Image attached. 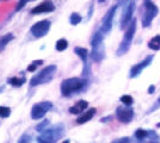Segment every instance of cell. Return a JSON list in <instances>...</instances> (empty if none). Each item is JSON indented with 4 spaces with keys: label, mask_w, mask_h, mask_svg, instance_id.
<instances>
[{
    "label": "cell",
    "mask_w": 160,
    "mask_h": 143,
    "mask_svg": "<svg viewBox=\"0 0 160 143\" xmlns=\"http://www.w3.org/2000/svg\"><path fill=\"white\" fill-rule=\"evenodd\" d=\"M63 136H65V125L63 123H58L42 131L37 137V143H56Z\"/></svg>",
    "instance_id": "1"
},
{
    "label": "cell",
    "mask_w": 160,
    "mask_h": 143,
    "mask_svg": "<svg viewBox=\"0 0 160 143\" xmlns=\"http://www.w3.org/2000/svg\"><path fill=\"white\" fill-rule=\"evenodd\" d=\"M85 86H86V80L80 78H69L63 80L61 83V94L63 97H71L84 89Z\"/></svg>",
    "instance_id": "2"
},
{
    "label": "cell",
    "mask_w": 160,
    "mask_h": 143,
    "mask_svg": "<svg viewBox=\"0 0 160 143\" xmlns=\"http://www.w3.org/2000/svg\"><path fill=\"white\" fill-rule=\"evenodd\" d=\"M56 70H58V67L55 64H49L43 69H41L37 74H35L31 78L30 86L35 87V86H38V85H44V83L50 82L56 74Z\"/></svg>",
    "instance_id": "3"
},
{
    "label": "cell",
    "mask_w": 160,
    "mask_h": 143,
    "mask_svg": "<svg viewBox=\"0 0 160 143\" xmlns=\"http://www.w3.org/2000/svg\"><path fill=\"white\" fill-rule=\"evenodd\" d=\"M135 30H136V21L133 19L132 23L129 24V26H128V30L126 31V34H124V37H123V40H122V42H121L120 47H118V49H117V55H118V56L126 54L128 50H129L130 44H132V42H133L134 35H135Z\"/></svg>",
    "instance_id": "4"
},
{
    "label": "cell",
    "mask_w": 160,
    "mask_h": 143,
    "mask_svg": "<svg viewBox=\"0 0 160 143\" xmlns=\"http://www.w3.org/2000/svg\"><path fill=\"white\" fill-rule=\"evenodd\" d=\"M53 102H41L35 104L31 109V112H30V116L32 119H42L43 117L47 115L50 110L53 109Z\"/></svg>",
    "instance_id": "5"
},
{
    "label": "cell",
    "mask_w": 160,
    "mask_h": 143,
    "mask_svg": "<svg viewBox=\"0 0 160 143\" xmlns=\"http://www.w3.org/2000/svg\"><path fill=\"white\" fill-rule=\"evenodd\" d=\"M145 13L142 17V25L145 27L149 26L151 23L155 18V16L159 12V8L154 5L152 0H145Z\"/></svg>",
    "instance_id": "6"
},
{
    "label": "cell",
    "mask_w": 160,
    "mask_h": 143,
    "mask_svg": "<svg viewBox=\"0 0 160 143\" xmlns=\"http://www.w3.org/2000/svg\"><path fill=\"white\" fill-rule=\"evenodd\" d=\"M50 21H48V19H43V21H37L36 24H33L31 29H30V32L32 34L33 37H36V38H42V37H44L49 32V30H50Z\"/></svg>",
    "instance_id": "7"
},
{
    "label": "cell",
    "mask_w": 160,
    "mask_h": 143,
    "mask_svg": "<svg viewBox=\"0 0 160 143\" xmlns=\"http://www.w3.org/2000/svg\"><path fill=\"white\" fill-rule=\"evenodd\" d=\"M117 10V5L112 6L109 11L107 12V14L104 16L103 18V21H102V32L103 34H109L111 31V27H112V23H113V17H115V12Z\"/></svg>",
    "instance_id": "8"
},
{
    "label": "cell",
    "mask_w": 160,
    "mask_h": 143,
    "mask_svg": "<svg viewBox=\"0 0 160 143\" xmlns=\"http://www.w3.org/2000/svg\"><path fill=\"white\" fill-rule=\"evenodd\" d=\"M153 59H154V55H149V56H147L146 59H145L142 62H140V63H138V64L133 66L132 69H130L129 76H130V78H136L138 75H140L141 73H142V70L146 68L147 66H149V64L152 63Z\"/></svg>",
    "instance_id": "9"
},
{
    "label": "cell",
    "mask_w": 160,
    "mask_h": 143,
    "mask_svg": "<svg viewBox=\"0 0 160 143\" xmlns=\"http://www.w3.org/2000/svg\"><path fill=\"white\" fill-rule=\"evenodd\" d=\"M134 11H135V2H134V1L128 2L126 10L123 11V14H122V19H121V29H124L127 25H129V24L132 23L130 19L133 18Z\"/></svg>",
    "instance_id": "10"
},
{
    "label": "cell",
    "mask_w": 160,
    "mask_h": 143,
    "mask_svg": "<svg viewBox=\"0 0 160 143\" xmlns=\"http://www.w3.org/2000/svg\"><path fill=\"white\" fill-rule=\"evenodd\" d=\"M54 10H55V5H54L52 1L46 0V1H43L42 4H40V5H37V6L33 7L30 12H31V14L50 13V12H53Z\"/></svg>",
    "instance_id": "11"
},
{
    "label": "cell",
    "mask_w": 160,
    "mask_h": 143,
    "mask_svg": "<svg viewBox=\"0 0 160 143\" xmlns=\"http://www.w3.org/2000/svg\"><path fill=\"white\" fill-rule=\"evenodd\" d=\"M116 116L122 123H129L134 117V111L130 107H118L116 110Z\"/></svg>",
    "instance_id": "12"
},
{
    "label": "cell",
    "mask_w": 160,
    "mask_h": 143,
    "mask_svg": "<svg viewBox=\"0 0 160 143\" xmlns=\"http://www.w3.org/2000/svg\"><path fill=\"white\" fill-rule=\"evenodd\" d=\"M105 56V53H104V43L100 44L98 47L92 48V51H91V59L96 62H100Z\"/></svg>",
    "instance_id": "13"
},
{
    "label": "cell",
    "mask_w": 160,
    "mask_h": 143,
    "mask_svg": "<svg viewBox=\"0 0 160 143\" xmlns=\"http://www.w3.org/2000/svg\"><path fill=\"white\" fill-rule=\"evenodd\" d=\"M88 106V102L86 100H79L78 102H75L72 107H69V112L72 115H80L84 110L87 109Z\"/></svg>",
    "instance_id": "14"
},
{
    "label": "cell",
    "mask_w": 160,
    "mask_h": 143,
    "mask_svg": "<svg viewBox=\"0 0 160 143\" xmlns=\"http://www.w3.org/2000/svg\"><path fill=\"white\" fill-rule=\"evenodd\" d=\"M94 115H96V109L87 110L85 113H82V115L77 119V123H78V124H84V123L88 122L90 119H92Z\"/></svg>",
    "instance_id": "15"
},
{
    "label": "cell",
    "mask_w": 160,
    "mask_h": 143,
    "mask_svg": "<svg viewBox=\"0 0 160 143\" xmlns=\"http://www.w3.org/2000/svg\"><path fill=\"white\" fill-rule=\"evenodd\" d=\"M14 38L13 34H5L0 37V51H2L6 45Z\"/></svg>",
    "instance_id": "16"
},
{
    "label": "cell",
    "mask_w": 160,
    "mask_h": 143,
    "mask_svg": "<svg viewBox=\"0 0 160 143\" xmlns=\"http://www.w3.org/2000/svg\"><path fill=\"white\" fill-rule=\"evenodd\" d=\"M74 53L79 56L80 59L82 60L84 63H86L87 61V56H88V50L86 48H82V47H77L74 49Z\"/></svg>",
    "instance_id": "17"
},
{
    "label": "cell",
    "mask_w": 160,
    "mask_h": 143,
    "mask_svg": "<svg viewBox=\"0 0 160 143\" xmlns=\"http://www.w3.org/2000/svg\"><path fill=\"white\" fill-rule=\"evenodd\" d=\"M7 82H8L11 86H13V87H20V86H23V85L25 83V78H24V76H23V78L13 76V78L7 79Z\"/></svg>",
    "instance_id": "18"
},
{
    "label": "cell",
    "mask_w": 160,
    "mask_h": 143,
    "mask_svg": "<svg viewBox=\"0 0 160 143\" xmlns=\"http://www.w3.org/2000/svg\"><path fill=\"white\" fill-rule=\"evenodd\" d=\"M67 47H68V42L67 40L65 38H61L59 41L56 42V44H55V49L58 50V51H63V50H66Z\"/></svg>",
    "instance_id": "19"
},
{
    "label": "cell",
    "mask_w": 160,
    "mask_h": 143,
    "mask_svg": "<svg viewBox=\"0 0 160 143\" xmlns=\"http://www.w3.org/2000/svg\"><path fill=\"white\" fill-rule=\"evenodd\" d=\"M42 64H43V60H36V61H33L32 63H30V64L28 66V68H27L28 72H31V73H32V72H35V70L38 68L40 66H42Z\"/></svg>",
    "instance_id": "20"
},
{
    "label": "cell",
    "mask_w": 160,
    "mask_h": 143,
    "mask_svg": "<svg viewBox=\"0 0 160 143\" xmlns=\"http://www.w3.org/2000/svg\"><path fill=\"white\" fill-rule=\"evenodd\" d=\"M69 21H71V24L72 25H78L80 21H81V16L79 13H72L71 14V17H69Z\"/></svg>",
    "instance_id": "21"
},
{
    "label": "cell",
    "mask_w": 160,
    "mask_h": 143,
    "mask_svg": "<svg viewBox=\"0 0 160 143\" xmlns=\"http://www.w3.org/2000/svg\"><path fill=\"white\" fill-rule=\"evenodd\" d=\"M148 135H149V132L143 129H138L135 131V137H136L138 140H143V138H146Z\"/></svg>",
    "instance_id": "22"
},
{
    "label": "cell",
    "mask_w": 160,
    "mask_h": 143,
    "mask_svg": "<svg viewBox=\"0 0 160 143\" xmlns=\"http://www.w3.org/2000/svg\"><path fill=\"white\" fill-rule=\"evenodd\" d=\"M11 115V109L7 106H0V117L1 118H7Z\"/></svg>",
    "instance_id": "23"
},
{
    "label": "cell",
    "mask_w": 160,
    "mask_h": 143,
    "mask_svg": "<svg viewBox=\"0 0 160 143\" xmlns=\"http://www.w3.org/2000/svg\"><path fill=\"white\" fill-rule=\"evenodd\" d=\"M47 125H49V121H48V119H43V122H41L40 124L36 126V130L42 132V131H44V130L47 129Z\"/></svg>",
    "instance_id": "24"
},
{
    "label": "cell",
    "mask_w": 160,
    "mask_h": 143,
    "mask_svg": "<svg viewBox=\"0 0 160 143\" xmlns=\"http://www.w3.org/2000/svg\"><path fill=\"white\" fill-rule=\"evenodd\" d=\"M121 102H123L124 105H132L134 102V100H133V97H130V95H122L121 97Z\"/></svg>",
    "instance_id": "25"
},
{
    "label": "cell",
    "mask_w": 160,
    "mask_h": 143,
    "mask_svg": "<svg viewBox=\"0 0 160 143\" xmlns=\"http://www.w3.org/2000/svg\"><path fill=\"white\" fill-rule=\"evenodd\" d=\"M30 142H31V137L29 136L28 134H24L19 138V141H18V143H30Z\"/></svg>",
    "instance_id": "26"
},
{
    "label": "cell",
    "mask_w": 160,
    "mask_h": 143,
    "mask_svg": "<svg viewBox=\"0 0 160 143\" xmlns=\"http://www.w3.org/2000/svg\"><path fill=\"white\" fill-rule=\"evenodd\" d=\"M30 1H35V0H19V2L17 4V11H19L20 8H23V7L25 6L28 2H30Z\"/></svg>",
    "instance_id": "27"
},
{
    "label": "cell",
    "mask_w": 160,
    "mask_h": 143,
    "mask_svg": "<svg viewBox=\"0 0 160 143\" xmlns=\"http://www.w3.org/2000/svg\"><path fill=\"white\" fill-rule=\"evenodd\" d=\"M111 143H130V138L129 137H122V138H117L112 141Z\"/></svg>",
    "instance_id": "28"
},
{
    "label": "cell",
    "mask_w": 160,
    "mask_h": 143,
    "mask_svg": "<svg viewBox=\"0 0 160 143\" xmlns=\"http://www.w3.org/2000/svg\"><path fill=\"white\" fill-rule=\"evenodd\" d=\"M151 42H154V43H157V44H159V45H160V35H158V36H154L153 38L151 40Z\"/></svg>",
    "instance_id": "29"
},
{
    "label": "cell",
    "mask_w": 160,
    "mask_h": 143,
    "mask_svg": "<svg viewBox=\"0 0 160 143\" xmlns=\"http://www.w3.org/2000/svg\"><path fill=\"white\" fill-rule=\"evenodd\" d=\"M154 89H155V87H154L153 85H152V86H149V88H148V93H151V94L154 93Z\"/></svg>",
    "instance_id": "30"
},
{
    "label": "cell",
    "mask_w": 160,
    "mask_h": 143,
    "mask_svg": "<svg viewBox=\"0 0 160 143\" xmlns=\"http://www.w3.org/2000/svg\"><path fill=\"white\" fill-rule=\"evenodd\" d=\"M128 0H120V5H122V4H124V2H127Z\"/></svg>",
    "instance_id": "31"
},
{
    "label": "cell",
    "mask_w": 160,
    "mask_h": 143,
    "mask_svg": "<svg viewBox=\"0 0 160 143\" xmlns=\"http://www.w3.org/2000/svg\"><path fill=\"white\" fill-rule=\"evenodd\" d=\"M62 143H69V141H68V140H66V141H63Z\"/></svg>",
    "instance_id": "32"
},
{
    "label": "cell",
    "mask_w": 160,
    "mask_h": 143,
    "mask_svg": "<svg viewBox=\"0 0 160 143\" xmlns=\"http://www.w3.org/2000/svg\"><path fill=\"white\" fill-rule=\"evenodd\" d=\"M98 1H99V2H104V1H105V0H98Z\"/></svg>",
    "instance_id": "33"
},
{
    "label": "cell",
    "mask_w": 160,
    "mask_h": 143,
    "mask_svg": "<svg viewBox=\"0 0 160 143\" xmlns=\"http://www.w3.org/2000/svg\"><path fill=\"white\" fill-rule=\"evenodd\" d=\"M157 126H158V128H160V123H158V124H157Z\"/></svg>",
    "instance_id": "34"
},
{
    "label": "cell",
    "mask_w": 160,
    "mask_h": 143,
    "mask_svg": "<svg viewBox=\"0 0 160 143\" xmlns=\"http://www.w3.org/2000/svg\"><path fill=\"white\" fill-rule=\"evenodd\" d=\"M158 104H159V105H160V98H159V99H158Z\"/></svg>",
    "instance_id": "35"
}]
</instances>
